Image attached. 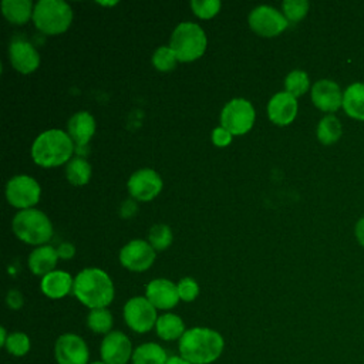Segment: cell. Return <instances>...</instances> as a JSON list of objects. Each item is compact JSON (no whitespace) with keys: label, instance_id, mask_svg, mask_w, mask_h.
Listing matches in <instances>:
<instances>
[{"label":"cell","instance_id":"cell-1","mask_svg":"<svg viewBox=\"0 0 364 364\" xmlns=\"http://www.w3.org/2000/svg\"><path fill=\"white\" fill-rule=\"evenodd\" d=\"M225 347V340L216 330L193 327L179 338V355L191 364H210L216 361Z\"/></svg>","mask_w":364,"mask_h":364},{"label":"cell","instance_id":"cell-2","mask_svg":"<svg viewBox=\"0 0 364 364\" xmlns=\"http://www.w3.org/2000/svg\"><path fill=\"white\" fill-rule=\"evenodd\" d=\"M73 293L90 310L105 309L114 300V284L104 270L90 267L75 276Z\"/></svg>","mask_w":364,"mask_h":364},{"label":"cell","instance_id":"cell-3","mask_svg":"<svg viewBox=\"0 0 364 364\" xmlns=\"http://www.w3.org/2000/svg\"><path fill=\"white\" fill-rule=\"evenodd\" d=\"M74 142L71 136L61 129H48L41 132L31 146L33 161L44 168L58 166L71 158Z\"/></svg>","mask_w":364,"mask_h":364},{"label":"cell","instance_id":"cell-4","mask_svg":"<svg viewBox=\"0 0 364 364\" xmlns=\"http://www.w3.org/2000/svg\"><path fill=\"white\" fill-rule=\"evenodd\" d=\"M11 225L16 236L28 245H44L53 236L50 219L38 209L20 210Z\"/></svg>","mask_w":364,"mask_h":364},{"label":"cell","instance_id":"cell-5","mask_svg":"<svg viewBox=\"0 0 364 364\" xmlns=\"http://www.w3.org/2000/svg\"><path fill=\"white\" fill-rule=\"evenodd\" d=\"M73 20L71 7L63 0H40L34 6L33 21L46 34L64 33Z\"/></svg>","mask_w":364,"mask_h":364},{"label":"cell","instance_id":"cell-6","mask_svg":"<svg viewBox=\"0 0 364 364\" xmlns=\"http://www.w3.org/2000/svg\"><path fill=\"white\" fill-rule=\"evenodd\" d=\"M169 47L176 54L178 61H193L199 58L206 50L205 31L195 23H181L172 33Z\"/></svg>","mask_w":364,"mask_h":364},{"label":"cell","instance_id":"cell-7","mask_svg":"<svg viewBox=\"0 0 364 364\" xmlns=\"http://www.w3.org/2000/svg\"><path fill=\"white\" fill-rule=\"evenodd\" d=\"M255 108L245 98H233L220 112V124L232 135L246 134L255 122Z\"/></svg>","mask_w":364,"mask_h":364},{"label":"cell","instance_id":"cell-8","mask_svg":"<svg viewBox=\"0 0 364 364\" xmlns=\"http://www.w3.org/2000/svg\"><path fill=\"white\" fill-rule=\"evenodd\" d=\"M124 320L135 333H146L156 324V309L146 297H132L124 306Z\"/></svg>","mask_w":364,"mask_h":364},{"label":"cell","instance_id":"cell-9","mask_svg":"<svg viewBox=\"0 0 364 364\" xmlns=\"http://www.w3.org/2000/svg\"><path fill=\"white\" fill-rule=\"evenodd\" d=\"M40 185L28 175H17L6 185V198L10 205L21 210L31 209L40 199Z\"/></svg>","mask_w":364,"mask_h":364},{"label":"cell","instance_id":"cell-10","mask_svg":"<svg viewBox=\"0 0 364 364\" xmlns=\"http://www.w3.org/2000/svg\"><path fill=\"white\" fill-rule=\"evenodd\" d=\"M289 24V20L279 10L270 6H257L249 14L250 28L263 37L280 34Z\"/></svg>","mask_w":364,"mask_h":364},{"label":"cell","instance_id":"cell-11","mask_svg":"<svg viewBox=\"0 0 364 364\" xmlns=\"http://www.w3.org/2000/svg\"><path fill=\"white\" fill-rule=\"evenodd\" d=\"M54 357L58 364H88L90 350L78 334L65 333L54 344Z\"/></svg>","mask_w":364,"mask_h":364},{"label":"cell","instance_id":"cell-12","mask_svg":"<svg viewBox=\"0 0 364 364\" xmlns=\"http://www.w3.org/2000/svg\"><path fill=\"white\" fill-rule=\"evenodd\" d=\"M132 344L128 336L114 330L104 336L100 346L101 360L107 364H127L132 358Z\"/></svg>","mask_w":364,"mask_h":364},{"label":"cell","instance_id":"cell-13","mask_svg":"<svg viewBox=\"0 0 364 364\" xmlns=\"http://www.w3.org/2000/svg\"><path fill=\"white\" fill-rule=\"evenodd\" d=\"M155 260V249L145 240L134 239L119 252V262L132 272H144L152 266Z\"/></svg>","mask_w":364,"mask_h":364},{"label":"cell","instance_id":"cell-14","mask_svg":"<svg viewBox=\"0 0 364 364\" xmlns=\"http://www.w3.org/2000/svg\"><path fill=\"white\" fill-rule=\"evenodd\" d=\"M162 189L161 176L151 168H144L134 172L128 181V191L138 200H151Z\"/></svg>","mask_w":364,"mask_h":364},{"label":"cell","instance_id":"cell-15","mask_svg":"<svg viewBox=\"0 0 364 364\" xmlns=\"http://www.w3.org/2000/svg\"><path fill=\"white\" fill-rule=\"evenodd\" d=\"M9 57L11 65L23 74H28L37 70L40 64V55L34 46L24 38H14L9 46Z\"/></svg>","mask_w":364,"mask_h":364},{"label":"cell","instance_id":"cell-16","mask_svg":"<svg viewBox=\"0 0 364 364\" xmlns=\"http://www.w3.org/2000/svg\"><path fill=\"white\" fill-rule=\"evenodd\" d=\"M145 297L159 310H169L181 300L176 284L166 279H155L149 282L145 290Z\"/></svg>","mask_w":364,"mask_h":364},{"label":"cell","instance_id":"cell-17","mask_svg":"<svg viewBox=\"0 0 364 364\" xmlns=\"http://www.w3.org/2000/svg\"><path fill=\"white\" fill-rule=\"evenodd\" d=\"M313 104L326 112H333L343 105L340 87L331 80H318L311 88Z\"/></svg>","mask_w":364,"mask_h":364},{"label":"cell","instance_id":"cell-18","mask_svg":"<svg viewBox=\"0 0 364 364\" xmlns=\"http://www.w3.org/2000/svg\"><path fill=\"white\" fill-rule=\"evenodd\" d=\"M267 114L270 121H273L277 125L290 124L297 114L296 97H293L287 91L274 94L269 101Z\"/></svg>","mask_w":364,"mask_h":364},{"label":"cell","instance_id":"cell-19","mask_svg":"<svg viewBox=\"0 0 364 364\" xmlns=\"http://www.w3.org/2000/svg\"><path fill=\"white\" fill-rule=\"evenodd\" d=\"M68 134L77 148H82L88 144L95 131L94 117L87 111L75 112L68 121Z\"/></svg>","mask_w":364,"mask_h":364},{"label":"cell","instance_id":"cell-20","mask_svg":"<svg viewBox=\"0 0 364 364\" xmlns=\"http://www.w3.org/2000/svg\"><path fill=\"white\" fill-rule=\"evenodd\" d=\"M41 291L50 299H63L74 286V280L64 270H53L41 279Z\"/></svg>","mask_w":364,"mask_h":364},{"label":"cell","instance_id":"cell-21","mask_svg":"<svg viewBox=\"0 0 364 364\" xmlns=\"http://www.w3.org/2000/svg\"><path fill=\"white\" fill-rule=\"evenodd\" d=\"M57 250L53 246L43 245L34 249L28 256V267L37 276H46L54 270L57 264Z\"/></svg>","mask_w":364,"mask_h":364},{"label":"cell","instance_id":"cell-22","mask_svg":"<svg viewBox=\"0 0 364 364\" xmlns=\"http://www.w3.org/2000/svg\"><path fill=\"white\" fill-rule=\"evenodd\" d=\"M155 330L159 338L165 340V341H173V340H179L185 330V324L183 320L173 313H165L162 316L158 317L156 324H155Z\"/></svg>","mask_w":364,"mask_h":364},{"label":"cell","instance_id":"cell-23","mask_svg":"<svg viewBox=\"0 0 364 364\" xmlns=\"http://www.w3.org/2000/svg\"><path fill=\"white\" fill-rule=\"evenodd\" d=\"M169 355L158 343H144L134 348L132 364H166Z\"/></svg>","mask_w":364,"mask_h":364},{"label":"cell","instance_id":"cell-24","mask_svg":"<svg viewBox=\"0 0 364 364\" xmlns=\"http://www.w3.org/2000/svg\"><path fill=\"white\" fill-rule=\"evenodd\" d=\"M343 108L344 111L355 118L364 121V84L354 82L343 94Z\"/></svg>","mask_w":364,"mask_h":364},{"label":"cell","instance_id":"cell-25","mask_svg":"<svg viewBox=\"0 0 364 364\" xmlns=\"http://www.w3.org/2000/svg\"><path fill=\"white\" fill-rule=\"evenodd\" d=\"M1 11L14 24H24L33 17V3L30 0H3Z\"/></svg>","mask_w":364,"mask_h":364},{"label":"cell","instance_id":"cell-26","mask_svg":"<svg viewBox=\"0 0 364 364\" xmlns=\"http://www.w3.org/2000/svg\"><path fill=\"white\" fill-rule=\"evenodd\" d=\"M65 176L73 185H85L91 178V165L81 156L73 158L65 166Z\"/></svg>","mask_w":364,"mask_h":364},{"label":"cell","instance_id":"cell-27","mask_svg":"<svg viewBox=\"0 0 364 364\" xmlns=\"http://www.w3.org/2000/svg\"><path fill=\"white\" fill-rule=\"evenodd\" d=\"M341 136V124L334 115H326L317 125V138L321 144L330 145Z\"/></svg>","mask_w":364,"mask_h":364},{"label":"cell","instance_id":"cell-28","mask_svg":"<svg viewBox=\"0 0 364 364\" xmlns=\"http://www.w3.org/2000/svg\"><path fill=\"white\" fill-rule=\"evenodd\" d=\"M112 314L109 310L107 309H94L90 310L88 316H87V326L90 330H92L94 333L98 334H108L112 330Z\"/></svg>","mask_w":364,"mask_h":364},{"label":"cell","instance_id":"cell-29","mask_svg":"<svg viewBox=\"0 0 364 364\" xmlns=\"http://www.w3.org/2000/svg\"><path fill=\"white\" fill-rule=\"evenodd\" d=\"M309 85H310L309 75L301 70H294L289 73V75L284 80L286 91L293 97L303 95L309 90Z\"/></svg>","mask_w":364,"mask_h":364},{"label":"cell","instance_id":"cell-30","mask_svg":"<svg viewBox=\"0 0 364 364\" xmlns=\"http://www.w3.org/2000/svg\"><path fill=\"white\" fill-rule=\"evenodd\" d=\"M31 341L26 333L21 331H14L10 333L7 337V341L4 344V348L7 350L9 354L16 355V357H23L30 351Z\"/></svg>","mask_w":364,"mask_h":364},{"label":"cell","instance_id":"cell-31","mask_svg":"<svg viewBox=\"0 0 364 364\" xmlns=\"http://www.w3.org/2000/svg\"><path fill=\"white\" fill-rule=\"evenodd\" d=\"M148 240H149V245L155 250H159V252L165 250L171 245V242H172V232H171L169 226H166L164 223L154 225L149 229Z\"/></svg>","mask_w":364,"mask_h":364},{"label":"cell","instance_id":"cell-32","mask_svg":"<svg viewBox=\"0 0 364 364\" xmlns=\"http://www.w3.org/2000/svg\"><path fill=\"white\" fill-rule=\"evenodd\" d=\"M176 54L171 47H159L152 55V64L159 71H171L176 65Z\"/></svg>","mask_w":364,"mask_h":364},{"label":"cell","instance_id":"cell-33","mask_svg":"<svg viewBox=\"0 0 364 364\" xmlns=\"http://www.w3.org/2000/svg\"><path fill=\"white\" fill-rule=\"evenodd\" d=\"M282 7L284 17L289 21H299L306 16L309 10V3L306 0H284Z\"/></svg>","mask_w":364,"mask_h":364},{"label":"cell","instance_id":"cell-34","mask_svg":"<svg viewBox=\"0 0 364 364\" xmlns=\"http://www.w3.org/2000/svg\"><path fill=\"white\" fill-rule=\"evenodd\" d=\"M191 7L198 17L210 18L219 11L220 1L219 0H192Z\"/></svg>","mask_w":364,"mask_h":364},{"label":"cell","instance_id":"cell-35","mask_svg":"<svg viewBox=\"0 0 364 364\" xmlns=\"http://www.w3.org/2000/svg\"><path fill=\"white\" fill-rule=\"evenodd\" d=\"M179 299L183 301H193L199 294V286L198 283L191 277H183L176 284Z\"/></svg>","mask_w":364,"mask_h":364},{"label":"cell","instance_id":"cell-36","mask_svg":"<svg viewBox=\"0 0 364 364\" xmlns=\"http://www.w3.org/2000/svg\"><path fill=\"white\" fill-rule=\"evenodd\" d=\"M212 142L216 146H226L232 142V134L223 127H218L212 131Z\"/></svg>","mask_w":364,"mask_h":364},{"label":"cell","instance_id":"cell-37","mask_svg":"<svg viewBox=\"0 0 364 364\" xmlns=\"http://www.w3.org/2000/svg\"><path fill=\"white\" fill-rule=\"evenodd\" d=\"M6 301H7V306L13 310H17L23 306V296L20 291L17 290H10L7 293V297H6Z\"/></svg>","mask_w":364,"mask_h":364},{"label":"cell","instance_id":"cell-38","mask_svg":"<svg viewBox=\"0 0 364 364\" xmlns=\"http://www.w3.org/2000/svg\"><path fill=\"white\" fill-rule=\"evenodd\" d=\"M75 253V249L71 243L65 242V243H61L58 247H57V255L58 257H63V259H70L73 257Z\"/></svg>","mask_w":364,"mask_h":364},{"label":"cell","instance_id":"cell-39","mask_svg":"<svg viewBox=\"0 0 364 364\" xmlns=\"http://www.w3.org/2000/svg\"><path fill=\"white\" fill-rule=\"evenodd\" d=\"M135 210H136V206H135V203H134V202L127 200V202H124V203H122L121 213H122V216H124V218H129Z\"/></svg>","mask_w":364,"mask_h":364},{"label":"cell","instance_id":"cell-40","mask_svg":"<svg viewBox=\"0 0 364 364\" xmlns=\"http://www.w3.org/2000/svg\"><path fill=\"white\" fill-rule=\"evenodd\" d=\"M355 237L358 239L360 245L364 246V218H361L355 225Z\"/></svg>","mask_w":364,"mask_h":364},{"label":"cell","instance_id":"cell-41","mask_svg":"<svg viewBox=\"0 0 364 364\" xmlns=\"http://www.w3.org/2000/svg\"><path fill=\"white\" fill-rule=\"evenodd\" d=\"M166 364H191L189 361H186L185 358H182L181 355H171L166 361Z\"/></svg>","mask_w":364,"mask_h":364},{"label":"cell","instance_id":"cell-42","mask_svg":"<svg viewBox=\"0 0 364 364\" xmlns=\"http://www.w3.org/2000/svg\"><path fill=\"white\" fill-rule=\"evenodd\" d=\"M7 337H9V334L6 333V328L1 327V328H0V344H1L3 347H4L6 341H7Z\"/></svg>","mask_w":364,"mask_h":364},{"label":"cell","instance_id":"cell-43","mask_svg":"<svg viewBox=\"0 0 364 364\" xmlns=\"http://www.w3.org/2000/svg\"><path fill=\"white\" fill-rule=\"evenodd\" d=\"M98 4H101V6H115L117 1H98Z\"/></svg>","mask_w":364,"mask_h":364},{"label":"cell","instance_id":"cell-44","mask_svg":"<svg viewBox=\"0 0 364 364\" xmlns=\"http://www.w3.org/2000/svg\"><path fill=\"white\" fill-rule=\"evenodd\" d=\"M88 364H107V363H104L102 360H100V361H92V363H88Z\"/></svg>","mask_w":364,"mask_h":364}]
</instances>
